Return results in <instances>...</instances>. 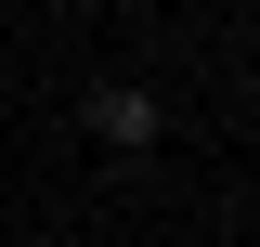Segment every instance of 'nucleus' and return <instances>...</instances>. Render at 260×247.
I'll return each instance as SVG.
<instances>
[{
  "label": "nucleus",
  "mask_w": 260,
  "mask_h": 247,
  "mask_svg": "<svg viewBox=\"0 0 260 247\" xmlns=\"http://www.w3.org/2000/svg\"><path fill=\"white\" fill-rule=\"evenodd\" d=\"M91 130H104V143H117V156H143V143H156V91H130V78H104V91H91Z\"/></svg>",
  "instance_id": "nucleus-1"
}]
</instances>
